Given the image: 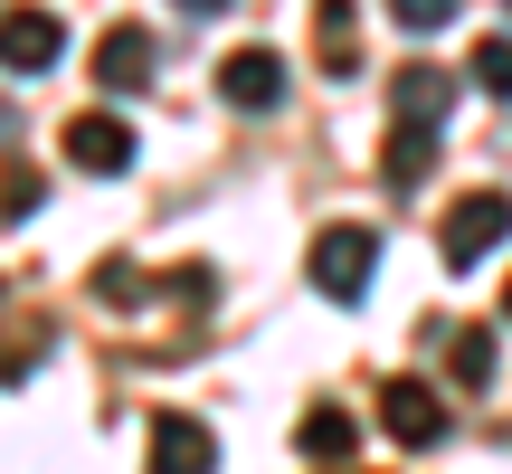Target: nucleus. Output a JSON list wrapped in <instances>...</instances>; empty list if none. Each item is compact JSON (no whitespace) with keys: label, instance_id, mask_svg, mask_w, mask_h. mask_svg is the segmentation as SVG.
I'll list each match as a JSON object with an SVG mask.
<instances>
[{"label":"nucleus","instance_id":"f03ea898","mask_svg":"<svg viewBox=\"0 0 512 474\" xmlns=\"http://www.w3.org/2000/svg\"><path fill=\"white\" fill-rule=\"evenodd\" d=\"M304 266H313V285H323L332 304H361L370 266H380V237L342 219V228H323V237H313V256H304Z\"/></svg>","mask_w":512,"mask_h":474},{"label":"nucleus","instance_id":"2eb2a0df","mask_svg":"<svg viewBox=\"0 0 512 474\" xmlns=\"http://www.w3.org/2000/svg\"><path fill=\"white\" fill-rule=\"evenodd\" d=\"M456 10H465V0H389V19H399V29H418V38H427V29H446Z\"/></svg>","mask_w":512,"mask_h":474},{"label":"nucleus","instance_id":"423d86ee","mask_svg":"<svg viewBox=\"0 0 512 474\" xmlns=\"http://www.w3.org/2000/svg\"><path fill=\"white\" fill-rule=\"evenodd\" d=\"M219 95H228V114H275L285 105V57L275 48H238L219 67Z\"/></svg>","mask_w":512,"mask_h":474},{"label":"nucleus","instance_id":"6ab92c4d","mask_svg":"<svg viewBox=\"0 0 512 474\" xmlns=\"http://www.w3.org/2000/svg\"><path fill=\"white\" fill-rule=\"evenodd\" d=\"M503 10H512V0H503Z\"/></svg>","mask_w":512,"mask_h":474},{"label":"nucleus","instance_id":"f8f14e48","mask_svg":"<svg viewBox=\"0 0 512 474\" xmlns=\"http://www.w3.org/2000/svg\"><path fill=\"white\" fill-rule=\"evenodd\" d=\"M427 171H437V133H427V124H399V133H389V152H380V181L389 190H418Z\"/></svg>","mask_w":512,"mask_h":474},{"label":"nucleus","instance_id":"20e7f679","mask_svg":"<svg viewBox=\"0 0 512 474\" xmlns=\"http://www.w3.org/2000/svg\"><path fill=\"white\" fill-rule=\"evenodd\" d=\"M380 427H389V446H408V456H427V446H446V399L427 380H389L380 389Z\"/></svg>","mask_w":512,"mask_h":474},{"label":"nucleus","instance_id":"4468645a","mask_svg":"<svg viewBox=\"0 0 512 474\" xmlns=\"http://www.w3.org/2000/svg\"><path fill=\"white\" fill-rule=\"evenodd\" d=\"M475 76H484V95H503V105H512V38H484V48H475Z\"/></svg>","mask_w":512,"mask_h":474},{"label":"nucleus","instance_id":"ddd939ff","mask_svg":"<svg viewBox=\"0 0 512 474\" xmlns=\"http://www.w3.org/2000/svg\"><path fill=\"white\" fill-rule=\"evenodd\" d=\"M446 370H456V389H484V380H494V332H484V323L446 332Z\"/></svg>","mask_w":512,"mask_h":474},{"label":"nucleus","instance_id":"39448f33","mask_svg":"<svg viewBox=\"0 0 512 474\" xmlns=\"http://www.w3.org/2000/svg\"><path fill=\"white\" fill-rule=\"evenodd\" d=\"M57 143H67V162H76V171H95V181L133 171V124H124V114H76Z\"/></svg>","mask_w":512,"mask_h":474},{"label":"nucleus","instance_id":"f257e3e1","mask_svg":"<svg viewBox=\"0 0 512 474\" xmlns=\"http://www.w3.org/2000/svg\"><path fill=\"white\" fill-rule=\"evenodd\" d=\"M503 237H512V200L503 190H465V200L446 209V228H437V256L446 266H484Z\"/></svg>","mask_w":512,"mask_h":474},{"label":"nucleus","instance_id":"dca6fc26","mask_svg":"<svg viewBox=\"0 0 512 474\" xmlns=\"http://www.w3.org/2000/svg\"><path fill=\"white\" fill-rule=\"evenodd\" d=\"M38 209V171H0V219H29Z\"/></svg>","mask_w":512,"mask_h":474},{"label":"nucleus","instance_id":"9d476101","mask_svg":"<svg viewBox=\"0 0 512 474\" xmlns=\"http://www.w3.org/2000/svg\"><path fill=\"white\" fill-rule=\"evenodd\" d=\"M294 446H304L313 465H351V446H361V427H351V408L313 399V408H304V427H294Z\"/></svg>","mask_w":512,"mask_h":474},{"label":"nucleus","instance_id":"9b49d317","mask_svg":"<svg viewBox=\"0 0 512 474\" xmlns=\"http://www.w3.org/2000/svg\"><path fill=\"white\" fill-rule=\"evenodd\" d=\"M313 48H323L332 76H351L361 67V10L351 0H313Z\"/></svg>","mask_w":512,"mask_h":474},{"label":"nucleus","instance_id":"f3484780","mask_svg":"<svg viewBox=\"0 0 512 474\" xmlns=\"http://www.w3.org/2000/svg\"><path fill=\"white\" fill-rule=\"evenodd\" d=\"M181 10H190V19H219V10H228V0H181Z\"/></svg>","mask_w":512,"mask_h":474},{"label":"nucleus","instance_id":"0eeeda50","mask_svg":"<svg viewBox=\"0 0 512 474\" xmlns=\"http://www.w3.org/2000/svg\"><path fill=\"white\" fill-rule=\"evenodd\" d=\"M143 446H152L162 474H209V465H219V437H209L200 418H181V408H162V418L143 427Z\"/></svg>","mask_w":512,"mask_h":474},{"label":"nucleus","instance_id":"1a4fd4ad","mask_svg":"<svg viewBox=\"0 0 512 474\" xmlns=\"http://www.w3.org/2000/svg\"><path fill=\"white\" fill-rule=\"evenodd\" d=\"M389 114L437 133L446 114H456V76H446V67H399V76H389Z\"/></svg>","mask_w":512,"mask_h":474},{"label":"nucleus","instance_id":"6e6552de","mask_svg":"<svg viewBox=\"0 0 512 474\" xmlns=\"http://www.w3.org/2000/svg\"><path fill=\"white\" fill-rule=\"evenodd\" d=\"M95 86H114V95H143L152 86V29H143V19H124V29L95 38Z\"/></svg>","mask_w":512,"mask_h":474},{"label":"nucleus","instance_id":"7ed1b4c3","mask_svg":"<svg viewBox=\"0 0 512 474\" xmlns=\"http://www.w3.org/2000/svg\"><path fill=\"white\" fill-rule=\"evenodd\" d=\"M57 57H67V19L10 0V10H0V67H10V76H48Z\"/></svg>","mask_w":512,"mask_h":474},{"label":"nucleus","instance_id":"a211bd4d","mask_svg":"<svg viewBox=\"0 0 512 474\" xmlns=\"http://www.w3.org/2000/svg\"><path fill=\"white\" fill-rule=\"evenodd\" d=\"M503 323H512V285H503Z\"/></svg>","mask_w":512,"mask_h":474}]
</instances>
